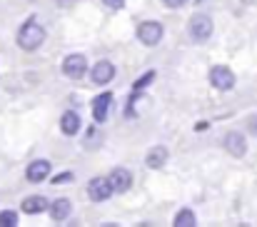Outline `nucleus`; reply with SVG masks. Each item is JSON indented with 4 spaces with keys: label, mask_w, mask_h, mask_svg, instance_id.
Wrapping results in <instances>:
<instances>
[{
    "label": "nucleus",
    "mask_w": 257,
    "mask_h": 227,
    "mask_svg": "<svg viewBox=\"0 0 257 227\" xmlns=\"http://www.w3.org/2000/svg\"><path fill=\"white\" fill-rule=\"evenodd\" d=\"M43 40H45V30H43V25H40L35 18H30V20L18 30V45H20L23 50H28V53L38 50V48L43 45Z\"/></svg>",
    "instance_id": "nucleus-1"
},
{
    "label": "nucleus",
    "mask_w": 257,
    "mask_h": 227,
    "mask_svg": "<svg viewBox=\"0 0 257 227\" xmlns=\"http://www.w3.org/2000/svg\"><path fill=\"white\" fill-rule=\"evenodd\" d=\"M187 35H190L195 43H205V40L212 35V18H207V15H195V18H190V23H187Z\"/></svg>",
    "instance_id": "nucleus-2"
},
{
    "label": "nucleus",
    "mask_w": 257,
    "mask_h": 227,
    "mask_svg": "<svg viewBox=\"0 0 257 227\" xmlns=\"http://www.w3.org/2000/svg\"><path fill=\"white\" fill-rule=\"evenodd\" d=\"M138 40H140L143 45H148V48H155V45L163 40V25H160L158 20H145V23H140V28H138Z\"/></svg>",
    "instance_id": "nucleus-3"
},
{
    "label": "nucleus",
    "mask_w": 257,
    "mask_h": 227,
    "mask_svg": "<svg viewBox=\"0 0 257 227\" xmlns=\"http://www.w3.org/2000/svg\"><path fill=\"white\" fill-rule=\"evenodd\" d=\"M85 70H87V60L85 55H80V53H73V55H68L63 60V75L70 77V80H80L85 75Z\"/></svg>",
    "instance_id": "nucleus-4"
},
{
    "label": "nucleus",
    "mask_w": 257,
    "mask_h": 227,
    "mask_svg": "<svg viewBox=\"0 0 257 227\" xmlns=\"http://www.w3.org/2000/svg\"><path fill=\"white\" fill-rule=\"evenodd\" d=\"M210 82H212V87H217V90H232L235 87V75H232V70L230 68H225V65H215L212 70H210Z\"/></svg>",
    "instance_id": "nucleus-5"
},
{
    "label": "nucleus",
    "mask_w": 257,
    "mask_h": 227,
    "mask_svg": "<svg viewBox=\"0 0 257 227\" xmlns=\"http://www.w3.org/2000/svg\"><path fill=\"white\" fill-rule=\"evenodd\" d=\"M107 182H110L112 192H127V190L133 187V172L125 170V167H115V170L110 172Z\"/></svg>",
    "instance_id": "nucleus-6"
},
{
    "label": "nucleus",
    "mask_w": 257,
    "mask_h": 227,
    "mask_svg": "<svg viewBox=\"0 0 257 227\" xmlns=\"http://www.w3.org/2000/svg\"><path fill=\"white\" fill-rule=\"evenodd\" d=\"M87 195H90L92 202H105L112 195V187H110L107 177H92L90 185H87Z\"/></svg>",
    "instance_id": "nucleus-7"
},
{
    "label": "nucleus",
    "mask_w": 257,
    "mask_h": 227,
    "mask_svg": "<svg viewBox=\"0 0 257 227\" xmlns=\"http://www.w3.org/2000/svg\"><path fill=\"white\" fill-rule=\"evenodd\" d=\"M112 77H115V65L110 60H97L92 65V70H90V80L95 85H107Z\"/></svg>",
    "instance_id": "nucleus-8"
},
{
    "label": "nucleus",
    "mask_w": 257,
    "mask_h": 227,
    "mask_svg": "<svg viewBox=\"0 0 257 227\" xmlns=\"http://www.w3.org/2000/svg\"><path fill=\"white\" fill-rule=\"evenodd\" d=\"M48 175H50V162L48 160H33L25 170L28 182H43V180H48Z\"/></svg>",
    "instance_id": "nucleus-9"
},
{
    "label": "nucleus",
    "mask_w": 257,
    "mask_h": 227,
    "mask_svg": "<svg viewBox=\"0 0 257 227\" xmlns=\"http://www.w3.org/2000/svg\"><path fill=\"white\" fill-rule=\"evenodd\" d=\"M222 145H225V150L230 152V155H235V157H242L247 152V140L240 133H227L225 140H222Z\"/></svg>",
    "instance_id": "nucleus-10"
},
{
    "label": "nucleus",
    "mask_w": 257,
    "mask_h": 227,
    "mask_svg": "<svg viewBox=\"0 0 257 227\" xmlns=\"http://www.w3.org/2000/svg\"><path fill=\"white\" fill-rule=\"evenodd\" d=\"M112 105V92H102L92 100V118L95 123H105L107 120V110Z\"/></svg>",
    "instance_id": "nucleus-11"
},
{
    "label": "nucleus",
    "mask_w": 257,
    "mask_h": 227,
    "mask_svg": "<svg viewBox=\"0 0 257 227\" xmlns=\"http://www.w3.org/2000/svg\"><path fill=\"white\" fill-rule=\"evenodd\" d=\"M48 210H50V220H53V222H63V220L70 217L73 202H70L68 197H60V200H53V205H50Z\"/></svg>",
    "instance_id": "nucleus-12"
},
{
    "label": "nucleus",
    "mask_w": 257,
    "mask_h": 227,
    "mask_svg": "<svg viewBox=\"0 0 257 227\" xmlns=\"http://www.w3.org/2000/svg\"><path fill=\"white\" fill-rule=\"evenodd\" d=\"M60 130H63L68 138L78 135V133H80V115H78V112H73V110L63 112V118H60Z\"/></svg>",
    "instance_id": "nucleus-13"
},
{
    "label": "nucleus",
    "mask_w": 257,
    "mask_h": 227,
    "mask_svg": "<svg viewBox=\"0 0 257 227\" xmlns=\"http://www.w3.org/2000/svg\"><path fill=\"white\" fill-rule=\"evenodd\" d=\"M45 210H48V200L43 195H30L23 200V212H28V215H40Z\"/></svg>",
    "instance_id": "nucleus-14"
},
{
    "label": "nucleus",
    "mask_w": 257,
    "mask_h": 227,
    "mask_svg": "<svg viewBox=\"0 0 257 227\" xmlns=\"http://www.w3.org/2000/svg\"><path fill=\"white\" fill-rule=\"evenodd\" d=\"M165 162H168V148H163V145L153 148V150L145 155V165H148L150 170H160Z\"/></svg>",
    "instance_id": "nucleus-15"
},
{
    "label": "nucleus",
    "mask_w": 257,
    "mask_h": 227,
    "mask_svg": "<svg viewBox=\"0 0 257 227\" xmlns=\"http://www.w3.org/2000/svg\"><path fill=\"white\" fill-rule=\"evenodd\" d=\"M195 222H197V217H195L192 210H180L177 217L172 220V225L175 227H195Z\"/></svg>",
    "instance_id": "nucleus-16"
},
{
    "label": "nucleus",
    "mask_w": 257,
    "mask_h": 227,
    "mask_svg": "<svg viewBox=\"0 0 257 227\" xmlns=\"http://www.w3.org/2000/svg\"><path fill=\"white\" fill-rule=\"evenodd\" d=\"M18 225V215L13 210H3L0 212V227H15Z\"/></svg>",
    "instance_id": "nucleus-17"
},
{
    "label": "nucleus",
    "mask_w": 257,
    "mask_h": 227,
    "mask_svg": "<svg viewBox=\"0 0 257 227\" xmlns=\"http://www.w3.org/2000/svg\"><path fill=\"white\" fill-rule=\"evenodd\" d=\"M153 80H155V70H150V73H145L140 80H135V82H133V90H135V92H140V90H143V87H148Z\"/></svg>",
    "instance_id": "nucleus-18"
},
{
    "label": "nucleus",
    "mask_w": 257,
    "mask_h": 227,
    "mask_svg": "<svg viewBox=\"0 0 257 227\" xmlns=\"http://www.w3.org/2000/svg\"><path fill=\"white\" fill-rule=\"evenodd\" d=\"M73 180H75L73 172H60V175L53 177V185H68V182H73Z\"/></svg>",
    "instance_id": "nucleus-19"
},
{
    "label": "nucleus",
    "mask_w": 257,
    "mask_h": 227,
    "mask_svg": "<svg viewBox=\"0 0 257 227\" xmlns=\"http://www.w3.org/2000/svg\"><path fill=\"white\" fill-rule=\"evenodd\" d=\"M102 5L105 8H112V10H120L125 5V0H102Z\"/></svg>",
    "instance_id": "nucleus-20"
},
{
    "label": "nucleus",
    "mask_w": 257,
    "mask_h": 227,
    "mask_svg": "<svg viewBox=\"0 0 257 227\" xmlns=\"http://www.w3.org/2000/svg\"><path fill=\"white\" fill-rule=\"evenodd\" d=\"M163 3H165L168 8H182V5H185L187 0H163Z\"/></svg>",
    "instance_id": "nucleus-21"
},
{
    "label": "nucleus",
    "mask_w": 257,
    "mask_h": 227,
    "mask_svg": "<svg viewBox=\"0 0 257 227\" xmlns=\"http://www.w3.org/2000/svg\"><path fill=\"white\" fill-rule=\"evenodd\" d=\"M247 128H250V133H252V135H257V115H252V118H250Z\"/></svg>",
    "instance_id": "nucleus-22"
}]
</instances>
